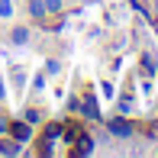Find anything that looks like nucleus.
<instances>
[{
  "label": "nucleus",
  "mask_w": 158,
  "mask_h": 158,
  "mask_svg": "<svg viewBox=\"0 0 158 158\" xmlns=\"http://www.w3.org/2000/svg\"><path fill=\"white\" fill-rule=\"evenodd\" d=\"M58 6H61V0H45V10L48 13H58Z\"/></svg>",
  "instance_id": "9"
},
{
  "label": "nucleus",
  "mask_w": 158,
  "mask_h": 158,
  "mask_svg": "<svg viewBox=\"0 0 158 158\" xmlns=\"http://www.w3.org/2000/svg\"><path fill=\"white\" fill-rule=\"evenodd\" d=\"M13 42H16V45H23V42H26V29H23V26L13 29Z\"/></svg>",
  "instance_id": "7"
},
{
  "label": "nucleus",
  "mask_w": 158,
  "mask_h": 158,
  "mask_svg": "<svg viewBox=\"0 0 158 158\" xmlns=\"http://www.w3.org/2000/svg\"><path fill=\"white\" fill-rule=\"evenodd\" d=\"M155 6H158V0H155Z\"/></svg>",
  "instance_id": "12"
},
{
  "label": "nucleus",
  "mask_w": 158,
  "mask_h": 158,
  "mask_svg": "<svg viewBox=\"0 0 158 158\" xmlns=\"http://www.w3.org/2000/svg\"><path fill=\"white\" fill-rule=\"evenodd\" d=\"M81 106H84V113H87L90 119L97 116V103H94V97H90V94H84V100H81Z\"/></svg>",
  "instance_id": "3"
},
{
  "label": "nucleus",
  "mask_w": 158,
  "mask_h": 158,
  "mask_svg": "<svg viewBox=\"0 0 158 158\" xmlns=\"http://www.w3.org/2000/svg\"><path fill=\"white\" fill-rule=\"evenodd\" d=\"M90 135H84V132H74V152H81V155H87L90 152Z\"/></svg>",
  "instance_id": "2"
},
{
  "label": "nucleus",
  "mask_w": 158,
  "mask_h": 158,
  "mask_svg": "<svg viewBox=\"0 0 158 158\" xmlns=\"http://www.w3.org/2000/svg\"><path fill=\"white\" fill-rule=\"evenodd\" d=\"M0 97H3V87H0Z\"/></svg>",
  "instance_id": "11"
},
{
  "label": "nucleus",
  "mask_w": 158,
  "mask_h": 158,
  "mask_svg": "<svg viewBox=\"0 0 158 158\" xmlns=\"http://www.w3.org/2000/svg\"><path fill=\"white\" fill-rule=\"evenodd\" d=\"M29 10H32L35 19H42L45 16V0H29Z\"/></svg>",
  "instance_id": "4"
},
{
  "label": "nucleus",
  "mask_w": 158,
  "mask_h": 158,
  "mask_svg": "<svg viewBox=\"0 0 158 158\" xmlns=\"http://www.w3.org/2000/svg\"><path fill=\"white\" fill-rule=\"evenodd\" d=\"M68 135H74V129H68V126H48V132H45V139H42V155H61V142L68 139Z\"/></svg>",
  "instance_id": "1"
},
{
  "label": "nucleus",
  "mask_w": 158,
  "mask_h": 158,
  "mask_svg": "<svg viewBox=\"0 0 158 158\" xmlns=\"http://www.w3.org/2000/svg\"><path fill=\"white\" fill-rule=\"evenodd\" d=\"M0 152H6V155H16V152H19V148H16V145H13V142H0Z\"/></svg>",
  "instance_id": "8"
},
{
  "label": "nucleus",
  "mask_w": 158,
  "mask_h": 158,
  "mask_svg": "<svg viewBox=\"0 0 158 158\" xmlns=\"http://www.w3.org/2000/svg\"><path fill=\"white\" fill-rule=\"evenodd\" d=\"M10 132L16 135V139H26V135H29V126H26V123H16V126H10Z\"/></svg>",
  "instance_id": "5"
},
{
  "label": "nucleus",
  "mask_w": 158,
  "mask_h": 158,
  "mask_svg": "<svg viewBox=\"0 0 158 158\" xmlns=\"http://www.w3.org/2000/svg\"><path fill=\"white\" fill-rule=\"evenodd\" d=\"M0 16H10V0H0Z\"/></svg>",
  "instance_id": "10"
},
{
  "label": "nucleus",
  "mask_w": 158,
  "mask_h": 158,
  "mask_svg": "<svg viewBox=\"0 0 158 158\" xmlns=\"http://www.w3.org/2000/svg\"><path fill=\"white\" fill-rule=\"evenodd\" d=\"M110 129H113V132H119V135L132 132V129H129V123H123V119H116V123H110Z\"/></svg>",
  "instance_id": "6"
}]
</instances>
